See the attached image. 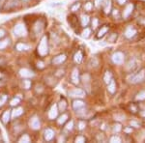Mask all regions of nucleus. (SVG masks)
Wrapping results in <instances>:
<instances>
[{
	"label": "nucleus",
	"mask_w": 145,
	"mask_h": 143,
	"mask_svg": "<svg viewBox=\"0 0 145 143\" xmlns=\"http://www.w3.org/2000/svg\"><path fill=\"white\" fill-rule=\"evenodd\" d=\"M66 60V56L64 54H61V55H58V56L54 57V59L52 60V63L53 64H61L62 62H64Z\"/></svg>",
	"instance_id": "obj_13"
},
{
	"label": "nucleus",
	"mask_w": 145,
	"mask_h": 143,
	"mask_svg": "<svg viewBox=\"0 0 145 143\" xmlns=\"http://www.w3.org/2000/svg\"><path fill=\"white\" fill-rule=\"evenodd\" d=\"M131 126H133V127H136V128H138L139 127V124L138 123H136V122H131Z\"/></svg>",
	"instance_id": "obj_44"
},
{
	"label": "nucleus",
	"mask_w": 145,
	"mask_h": 143,
	"mask_svg": "<svg viewBox=\"0 0 145 143\" xmlns=\"http://www.w3.org/2000/svg\"><path fill=\"white\" fill-rule=\"evenodd\" d=\"M24 85H25V88L28 89V88L30 87V81L29 80H25L24 81Z\"/></svg>",
	"instance_id": "obj_42"
},
{
	"label": "nucleus",
	"mask_w": 145,
	"mask_h": 143,
	"mask_svg": "<svg viewBox=\"0 0 145 143\" xmlns=\"http://www.w3.org/2000/svg\"><path fill=\"white\" fill-rule=\"evenodd\" d=\"M19 75L22 76V78H32L34 75V73L32 71H30L28 69H21L19 71Z\"/></svg>",
	"instance_id": "obj_8"
},
{
	"label": "nucleus",
	"mask_w": 145,
	"mask_h": 143,
	"mask_svg": "<svg viewBox=\"0 0 145 143\" xmlns=\"http://www.w3.org/2000/svg\"><path fill=\"white\" fill-rule=\"evenodd\" d=\"M136 99L137 100V101H140V100H143V99H145V91H142V92H140L139 94H137V96L136 97Z\"/></svg>",
	"instance_id": "obj_29"
},
{
	"label": "nucleus",
	"mask_w": 145,
	"mask_h": 143,
	"mask_svg": "<svg viewBox=\"0 0 145 143\" xmlns=\"http://www.w3.org/2000/svg\"><path fill=\"white\" fill-rule=\"evenodd\" d=\"M88 22H89V17L83 15L81 17V24H82V26H86L88 24Z\"/></svg>",
	"instance_id": "obj_22"
},
{
	"label": "nucleus",
	"mask_w": 145,
	"mask_h": 143,
	"mask_svg": "<svg viewBox=\"0 0 145 143\" xmlns=\"http://www.w3.org/2000/svg\"><path fill=\"white\" fill-rule=\"evenodd\" d=\"M80 7V4L79 3H77L76 5H74V6L72 7V11H76V10H77L78 8Z\"/></svg>",
	"instance_id": "obj_41"
},
{
	"label": "nucleus",
	"mask_w": 145,
	"mask_h": 143,
	"mask_svg": "<svg viewBox=\"0 0 145 143\" xmlns=\"http://www.w3.org/2000/svg\"><path fill=\"white\" fill-rule=\"evenodd\" d=\"M136 34V30L133 29V28H128L127 30H126V32H125V36L127 37V38H132V37H133V36Z\"/></svg>",
	"instance_id": "obj_14"
},
{
	"label": "nucleus",
	"mask_w": 145,
	"mask_h": 143,
	"mask_svg": "<svg viewBox=\"0 0 145 143\" xmlns=\"http://www.w3.org/2000/svg\"><path fill=\"white\" fill-rule=\"evenodd\" d=\"M117 1H118V3L120 4V5H123L127 0H117Z\"/></svg>",
	"instance_id": "obj_45"
},
{
	"label": "nucleus",
	"mask_w": 145,
	"mask_h": 143,
	"mask_svg": "<svg viewBox=\"0 0 145 143\" xmlns=\"http://www.w3.org/2000/svg\"><path fill=\"white\" fill-rule=\"evenodd\" d=\"M92 7H93V5H92L91 2H88V3L85 4V6H84V8H85L86 11H91Z\"/></svg>",
	"instance_id": "obj_35"
},
{
	"label": "nucleus",
	"mask_w": 145,
	"mask_h": 143,
	"mask_svg": "<svg viewBox=\"0 0 145 143\" xmlns=\"http://www.w3.org/2000/svg\"><path fill=\"white\" fill-rule=\"evenodd\" d=\"M84 106H85V104H84L82 101H74V103H73V107H74V110H77V112L83 109Z\"/></svg>",
	"instance_id": "obj_7"
},
{
	"label": "nucleus",
	"mask_w": 145,
	"mask_h": 143,
	"mask_svg": "<svg viewBox=\"0 0 145 143\" xmlns=\"http://www.w3.org/2000/svg\"><path fill=\"white\" fill-rule=\"evenodd\" d=\"M107 31H108V27L107 26L102 27L101 29H100V31L98 32V38H102V37H104V36L107 33Z\"/></svg>",
	"instance_id": "obj_16"
},
{
	"label": "nucleus",
	"mask_w": 145,
	"mask_h": 143,
	"mask_svg": "<svg viewBox=\"0 0 145 143\" xmlns=\"http://www.w3.org/2000/svg\"><path fill=\"white\" fill-rule=\"evenodd\" d=\"M72 81L74 84H78L79 82V74H78V70L77 68L74 69V71L72 73Z\"/></svg>",
	"instance_id": "obj_9"
},
{
	"label": "nucleus",
	"mask_w": 145,
	"mask_h": 143,
	"mask_svg": "<svg viewBox=\"0 0 145 143\" xmlns=\"http://www.w3.org/2000/svg\"><path fill=\"white\" fill-rule=\"evenodd\" d=\"M74 59L77 63H80L82 61V53H81V51H77V53L74 54Z\"/></svg>",
	"instance_id": "obj_19"
},
{
	"label": "nucleus",
	"mask_w": 145,
	"mask_h": 143,
	"mask_svg": "<svg viewBox=\"0 0 145 143\" xmlns=\"http://www.w3.org/2000/svg\"><path fill=\"white\" fill-rule=\"evenodd\" d=\"M38 52L40 55L44 56V55H47V52H48V45H47V38L46 36H44L42 38L41 42H40V45L38 47Z\"/></svg>",
	"instance_id": "obj_1"
},
{
	"label": "nucleus",
	"mask_w": 145,
	"mask_h": 143,
	"mask_svg": "<svg viewBox=\"0 0 145 143\" xmlns=\"http://www.w3.org/2000/svg\"><path fill=\"white\" fill-rule=\"evenodd\" d=\"M112 61L115 64H122L123 61H124V54L122 52H115V53L112 55Z\"/></svg>",
	"instance_id": "obj_5"
},
{
	"label": "nucleus",
	"mask_w": 145,
	"mask_h": 143,
	"mask_svg": "<svg viewBox=\"0 0 145 143\" xmlns=\"http://www.w3.org/2000/svg\"><path fill=\"white\" fill-rule=\"evenodd\" d=\"M66 101L65 100H62V101H59V109L61 111H64L65 110V108H66Z\"/></svg>",
	"instance_id": "obj_26"
},
{
	"label": "nucleus",
	"mask_w": 145,
	"mask_h": 143,
	"mask_svg": "<svg viewBox=\"0 0 145 143\" xmlns=\"http://www.w3.org/2000/svg\"><path fill=\"white\" fill-rule=\"evenodd\" d=\"M18 141H19V142H21V143H22V142L27 143V142H29V141H30V138H29V136H28L27 134H23V135H22V136L19 138V140H18Z\"/></svg>",
	"instance_id": "obj_24"
},
{
	"label": "nucleus",
	"mask_w": 145,
	"mask_h": 143,
	"mask_svg": "<svg viewBox=\"0 0 145 143\" xmlns=\"http://www.w3.org/2000/svg\"><path fill=\"white\" fill-rule=\"evenodd\" d=\"M2 119H3V122L5 123V124H7V123L10 121V111L7 110L5 113L3 114V117H2Z\"/></svg>",
	"instance_id": "obj_21"
},
{
	"label": "nucleus",
	"mask_w": 145,
	"mask_h": 143,
	"mask_svg": "<svg viewBox=\"0 0 145 143\" xmlns=\"http://www.w3.org/2000/svg\"><path fill=\"white\" fill-rule=\"evenodd\" d=\"M22 112H23V109H22L21 107H18V108H17V109H14V110H13L12 116L14 117V118H16V117L21 115Z\"/></svg>",
	"instance_id": "obj_17"
},
{
	"label": "nucleus",
	"mask_w": 145,
	"mask_h": 143,
	"mask_svg": "<svg viewBox=\"0 0 145 143\" xmlns=\"http://www.w3.org/2000/svg\"><path fill=\"white\" fill-rule=\"evenodd\" d=\"M30 127L33 129V130H39L40 127H41V124H40V121L37 117H33L32 119L30 120Z\"/></svg>",
	"instance_id": "obj_6"
},
{
	"label": "nucleus",
	"mask_w": 145,
	"mask_h": 143,
	"mask_svg": "<svg viewBox=\"0 0 145 143\" xmlns=\"http://www.w3.org/2000/svg\"><path fill=\"white\" fill-rule=\"evenodd\" d=\"M38 67H40V68H44V63H43V62H39L38 63Z\"/></svg>",
	"instance_id": "obj_46"
},
{
	"label": "nucleus",
	"mask_w": 145,
	"mask_h": 143,
	"mask_svg": "<svg viewBox=\"0 0 145 143\" xmlns=\"http://www.w3.org/2000/svg\"><path fill=\"white\" fill-rule=\"evenodd\" d=\"M141 115H142V116H145V110H144V112H142Z\"/></svg>",
	"instance_id": "obj_48"
},
{
	"label": "nucleus",
	"mask_w": 145,
	"mask_h": 143,
	"mask_svg": "<svg viewBox=\"0 0 145 143\" xmlns=\"http://www.w3.org/2000/svg\"><path fill=\"white\" fill-rule=\"evenodd\" d=\"M14 32L17 36H24L26 34V28L24 26V24H18L16 25L15 28H14Z\"/></svg>",
	"instance_id": "obj_3"
},
{
	"label": "nucleus",
	"mask_w": 145,
	"mask_h": 143,
	"mask_svg": "<svg viewBox=\"0 0 145 143\" xmlns=\"http://www.w3.org/2000/svg\"><path fill=\"white\" fill-rule=\"evenodd\" d=\"M92 26H93V29L97 28V26H98V19H97V18H93V21H92Z\"/></svg>",
	"instance_id": "obj_38"
},
{
	"label": "nucleus",
	"mask_w": 145,
	"mask_h": 143,
	"mask_svg": "<svg viewBox=\"0 0 145 143\" xmlns=\"http://www.w3.org/2000/svg\"><path fill=\"white\" fill-rule=\"evenodd\" d=\"M104 3H107V0H95V5L97 7L103 6Z\"/></svg>",
	"instance_id": "obj_28"
},
{
	"label": "nucleus",
	"mask_w": 145,
	"mask_h": 143,
	"mask_svg": "<svg viewBox=\"0 0 145 143\" xmlns=\"http://www.w3.org/2000/svg\"><path fill=\"white\" fill-rule=\"evenodd\" d=\"M90 34H91V30L89 29V28H85V29L83 30V32H82V34H81V36H82L83 38L87 39V38L90 37Z\"/></svg>",
	"instance_id": "obj_23"
},
{
	"label": "nucleus",
	"mask_w": 145,
	"mask_h": 143,
	"mask_svg": "<svg viewBox=\"0 0 145 143\" xmlns=\"http://www.w3.org/2000/svg\"><path fill=\"white\" fill-rule=\"evenodd\" d=\"M104 82L106 83H109V81L111 80V74H110V72H107L106 73V75H104Z\"/></svg>",
	"instance_id": "obj_25"
},
{
	"label": "nucleus",
	"mask_w": 145,
	"mask_h": 143,
	"mask_svg": "<svg viewBox=\"0 0 145 143\" xmlns=\"http://www.w3.org/2000/svg\"><path fill=\"white\" fill-rule=\"evenodd\" d=\"M8 45V41H3V42H0V49H2V48H5Z\"/></svg>",
	"instance_id": "obj_36"
},
{
	"label": "nucleus",
	"mask_w": 145,
	"mask_h": 143,
	"mask_svg": "<svg viewBox=\"0 0 145 143\" xmlns=\"http://www.w3.org/2000/svg\"><path fill=\"white\" fill-rule=\"evenodd\" d=\"M17 49L19 51L27 50V49H29V47H28L27 45H25V44H21V43H19V44L17 45Z\"/></svg>",
	"instance_id": "obj_18"
},
{
	"label": "nucleus",
	"mask_w": 145,
	"mask_h": 143,
	"mask_svg": "<svg viewBox=\"0 0 145 143\" xmlns=\"http://www.w3.org/2000/svg\"><path fill=\"white\" fill-rule=\"evenodd\" d=\"M18 103H19V99H18V98H15L14 100H12V101H11V105L15 106V105L18 104Z\"/></svg>",
	"instance_id": "obj_33"
},
{
	"label": "nucleus",
	"mask_w": 145,
	"mask_h": 143,
	"mask_svg": "<svg viewBox=\"0 0 145 143\" xmlns=\"http://www.w3.org/2000/svg\"><path fill=\"white\" fill-rule=\"evenodd\" d=\"M4 36H5V31H4L3 29H1V28H0V39H1V38H3Z\"/></svg>",
	"instance_id": "obj_43"
},
{
	"label": "nucleus",
	"mask_w": 145,
	"mask_h": 143,
	"mask_svg": "<svg viewBox=\"0 0 145 143\" xmlns=\"http://www.w3.org/2000/svg\"><path fill=\"white\" fill-rule=\"evenodd\" d=\"M57 114H58V109H57L56 105L51 106V110H49V113H48L49 119H55V118L57 117Z\"/></svg>",
	"instance_id": "obj_11"
},
{
	"label": "nucleus",
	"mask_w": 145,
	"mask_h": 143,
	"mask_svg": "<svg viewBox=\"0 0 145 143\" xmlns=\"http://www.w3.org/2000/svg\"><path fill=\"white\" fill-rule=\"evenodd\" d=\"M6 100H7V96H5V95L2 96V97L0 98V106H2V105H3L4 103L6 101Z\"/></svg>",
	"instance_id": "obj_37"
},
{
	"label": "nucleus",
	"mask_w": 145,
	"mask_h": 143,
	"mask_svg": "<svg viewBox=\"0 0 145 143\" xmlns=\"http://www.w3.org/2000/svg\"><path fill=\"white\" fill-rule=\"evenodd\" d=\"M121 131V126L120 125H115L113 127V131L114 132H118V131Z\"/></svg>",
	"instance_id": "obj_39"
},
{
	"label": "nucleus",
	"mask_w": 145,
	"mask_h": 143,
	"mask_svg": "<svg viewBox=\"0 0 145 143\" xmlns=\"http://www.w3.org/2000/svg\"><path fill=\"white\" fill-rule=\"evenodd\" d=\"M116 39H117V34H115V33H113L112 35H111V37H109V38H108V42H110V43L115 42Z\"/></svg>",
	"instance_id": "obj_31"
},
{
	"label": "nucleus",
	"mask_w": 145,
	"mask_h": 143,
	"mask_svg": "<svg viewBox=\"0 0 145 143\" xmlns=\"http://www.w3.org/2000/svg\"><path fill=\"white\" fill-rule=\"evenodd\" d=\"M125 131H127V132H130V131H132V130H131V129H126Z\"/></svg>",
	"instance_id": "obj_47"
},
{
	"label": "nucleus",
	"mask_w": 145,
	"mask_h": 143,
	"mask_svg": "<svg viewBox=\"0 0 145 143\" xmlns=\"http://www.w3.org/2000/svg\"><path fill=\"white\" fill-rule=\"evenodd\" d=\"M110 142L112 143H119L121 142V138L118 136H112L111 138H110Z\"/></svg>",
	"instance_id": "obj_30"
},
{
	"label": "nucleus",
	"mask_w": 145,
	"mask_h": 143,
	"mask_svg": "<svg viewBox=\"0 0 145 143\" xmlns=\"http://www.w3.org/2000/svg\"><path fill=\"white\" fill-rule=\"evenodd\" d=\"M53 136H54V131L51 129H47L46 131H44V138H46V140L49 141V140H51L53 138Z\"/></svg>",
	"instance_id": "obj_12"
},
{
	"label": "nucleus",
	"mask_w": 145,
	"mask_h": 143,
	"mask_svg": "<svg viewBox=\"0 0 145 143\" xmlns=\"http://www.w3.org/2000/svg\"><path fill=\"white\" fill-rule=\"evenodd\" d=\"M144 78H145V70H141L138 74L133 75V76L131 78L130 81L131 82H133V83H137V82H140V81L143 80Z\"/></svg>",
	"instance_id": "obj_2"
},
{
	"label": "nucleus",
	"mask_w": 145,
	"mask_h": 143,
	"mask_svg": "<svg viewBox=\"0 0 145 143\" xmlns=\"http://www.w3.org/2000/svg\"><path fill=\"white\" fill-rule=\"evenodd\" d=\"M76 142H78V143H83L85 142V138L83 136H77V138H76Z\"/></svg>",
	"instance_id": "obj_34"
},
{
	"label": "nucleus",
	"mask_w": 145,
	"mask_h": 143,
	"mask_svg": "<svg viewBox=\"0 0 145 143\" xmlns=\"http://www.w3.org/2000/svg\"><path fill=\"white\" fill-rule=\"evenodd\" d=\"M86 124L84 122H79V124H78V128H79V130H83V129L85 128Z\"/></svg>",
	"instance_id": "obj_40"
},
{
	"label": "nucleus",
	"mask_w": 145,
	"mask_h": 143,
	"mask_svg": "<svg viewBox=\"0 0 145 143\" xmlns=\"http://www.w3.org/2000/svg\"><path fill=\"white\" fill-rule=\"evenodd\" d=\"M133 4H129L127 7H126V9L124 10V12H123V18H127L129 16L132 14V12H133Z\"/></svg>",
	"instance_id": "obj_10"
},
{
	"label": "nucleus",
	"mask_w": 145,
	"mask_h": 143,
	"mask_svg": "<svg viewBox=\"0 0 145 143\" xmlns=\"http://www.w3.org/2000/svg\"><path fill=\"white\" fill-rule=\"evenodd\" d=\"M67 119H68V115L67 114H63V115H61L59 117V119L57 120V122H58V124L62 125V124H64L67 121Z\"/></svg>",
	"instance_id": "obj_20"
},
{
	"label": "nucleus",
	"mask_w": 145,
	"mask_h": 143,
	"mask_svg": "<svg viewBox=\"0 0 145 143\" xmlns=\"http://www.w3.org/2000/svg\"><path fill=\"white\" fill-rule=\"evenodd\" d=\"M69 95L73 98H83L85 96V92L81 89H74L69 92Z\"/></svg>",
	"instance_id": "obj_4"
},
{
	"label": "nucleus",
	"mask_w": 145,
	"mask_h": 143,
	"mask_svg": "<svg viewBox=\"0 0 145 143\" xmlns=\"http://www.w3.org/2000/svg\"><path fill=\"white\" fill-rule=\"evenodd\" d=\"M73 127H74V122H73V121H70V122L67 124V126H66V130L71 131L72 129H73Z\"/></svg>",
	"instance_id": "obj_32"
},
{
	"label": "nucleus",
	"mask_w": 145,
	"mask_h": 143,
	"mask_svg": "<svg viewBox=\"0 0 145 143\" xmlns=\"http://www.w3.org/2000/svg\"><path fill=\"white\" fill-rule=\"evenodd\" d=\"M110 10H111V2H110V0H108V1H107V6L104 8V12L108 14V13H110Z\"/></svg>",
	"instance_id": "obj_27"
},
{
	"label": "nucleus",
	"mask_w": 145,
	"mask_h": 143,
	"mask_svg": "<svg viewBox=\"0 0 145 143\" xmlns=\"http://www.w3.org/2000/svg\"><path fill=\"white\" fill-rule=\"evenodd\" d=\"M107 90H108V92L110 93H114L116 90V85H115V81L113 80V79H111V80L109 81V83H108V86H107Z\"/></svg>",
	"instance_id": "obj_15"
}]
</instances>
